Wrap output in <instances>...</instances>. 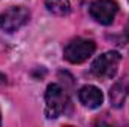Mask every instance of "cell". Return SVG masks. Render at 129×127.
I'll use <instances>...</instances> for the list:
<instances>
[{"label":"cell","mask_w":129,"mask_h":127,"mask_svg":"<svg viewBox=\"0 0 129 127\" xmlns=\"http://www.w3.org/2000/svg\"><path fill=\"white\" fill-rule=\"evenodd\" d=\"M69 105V97L59 84H50L45 91V114L48 118H57Z\"/></svg>","instance_id":"cell-1"},{"label":"cell","mask_w":129,"mask_h":127,"mask_svg":"<svg viewBox=\"0 0 129 127\" xmlns=\"http://www.w3.org/2000/svg\"><path fill=\"white\" fill-rule=\"evenodd\" d=\"M96 49V45L92 39H84V37H77L74 40H71L66 46H64L63 55L69 63L78 64L86 61L87 58H90L93 55Z\"/></svg>","instance_id":"cell-2"},{"label":"cell","mask_w":129,"mask_h":127,"mask_svg":"<svg viewBox=\"0 0 129 127\" xmlns=\"http://www.w3.org/2000/svg\"><path fill=\"white\" fill-rule=\"evenodd\" d=\"M122 55L116 51H108L99 55L92 64V73L101 79H111L117 73Z\"/></svg>","instance_id":"cell-3"},{"label":"cell","mask_w":129,"mask_h":127,"mask_svg":"<svg viewBox=\"0 0 129 127\" xmlns=\"http://www.w3.org/2000/svg\"><path fill=\"white\" fill-rule=\"evenodd\" d=\"M30 14L23 6H11L0 14V29L6 33H14L27 24Z\"/></svg>","instance_id":"cell-4"},{"label":"cell","mask_w":129,"mask_h":127,"mask_svg":"<svg viewBox=\"0 0 129 127\" xmlns=\"http://www.w3.org/2000/svg\"><path fill=\"white\" fill-rule=\"evenodd\" d=\"M89 11H90L92 18L96 23L104 24V26H110V24H113V21L117 15L119 5L114 0H93Z\"/></svg>","instance_id":"cell-5"},{"label":"cell","mask_w":129,"mask_h":127,"mask_svg":"<svg viewBox=\"0 0 129 127\" xmlns=\"http://www.w3.org/2000/svg\"><path fill=\"white\" fill-rule=\"evenodd\" d=\"M78 99L80 102L89 108V109H96L102 105V100H104V96L102 91L95 87V85H84L80 91H78Z\"/></svg>","instance_id":"cell-6"},{"label":"cell","mask_w":129,"mask_h":127,"mask_svg":"<svg viewBox=\"0 0 129 127\" xmlns=\"http://www.w3.org/2000/svg\"><path fill=\"white\" fill-rule=\"evenodd\" d=\"M47 9L59 17H64L71 12V3L69 0H45Z\"/></svg>","instance_id":"cell-7"},{"label":"cell","mask_w":129,"mask_h":127,"mask_svg":"<svg viewBox=\"0 0 129 127\" xmlns=\"http://www.w3.org/2000/svg\"><path fill=\"white\" fill-rule=\"evenodd\" d=\"M126 96H128V87H125L123 82H117V84L111 88V91H110L111 102H113V105L117 106V108H120V106L123 105Z\"/></svg>","instance_id":"cell-8"},{"label":"cell","mask_w":129,"mask_h":127,"mask_svg":"<svg viewBox=\"0 0 129 127\" xmlns=\"http://www.w3.org/2000/svg\"><path fill=\"white\" fill-rule=\"evenodd\" d=\"M0 124H2V115H0Z\"/></svg>","instance_id":"cell-9"}]
</instances>
